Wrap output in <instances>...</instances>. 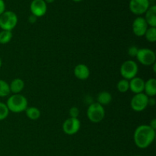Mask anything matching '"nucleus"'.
Segmentation results:
<instances>
[{
	"label": "nucleus",
	"instance_id": "nucleus-1",
	"mask_svg": "<svg viewBox=\"0 0 156 156\" xmlns=\"http://www.w3.org/2000/svg\"><path fill=\"white\" fill-rule=\"evenodd\" d=\"M155 138V130L149 125H140L136 129L133 135L134 143L140 149L149 147Z\"/></svg>",
	"mask_w": 156,
	"mask_h": 156
},
{
	"label": "nucleus",
	"instance_id": "nucleus-2",
	"mask_svg": "<svg viewBox=\"0 0 156 156\" xmlns=\"http://www.w3.org/2000/svg\"><path fill=\"white\" fill-rule=\"evenodd\" d=\"M9 111L13 113H21L27 108V100L24 95L15 94L10 96L6 103Z\"/></svg>",
	"mask_w": 156,
	"mask_h": 156
},
{
	"label": "nucleus",
	"instance_id": "nucleus-3",
	"mask_svg": "<svg viewBox=\"0 0 156 156\" xmlns=\"http://www.w3.org/2000/svg\"><path fill=\"white\" fill-rule=\"evenodd\" d=\"M18 24V16L12 11H5L0 15V28L12 31Z\"/></svg>",
	"mask_w": 156,
	"mask_h": 156
},
{
	"label": "nucleus",
	"instance_id": "nucleus-4",
	"mask_svg": "<svg viewBox=\"0 0 156 156\" xmlns=\"http://www.w3.org/2000/svg\"><path fill=\"white\" fill-rule=\"evenodd\" d=\"M105 116V108L100 104L91 103L87 110V117L88 120L94 123H100Z\"/></svg>",
	"mask_w": 156,
	"mask_h": 156
},
{
	"label": "nucleus",
	"instance_id": "nucleus-5",
	"mask_svg": "<svg viewBox=\"0 0 156 156\" xmlns=\"http://www.w3.org/2000/svg\"><path fill=\"white\" fill-rule=\"evenodd\" d=\"M138 71V65L135 61L133 60L125 61L121 65L120 69V73L122 77L128 81L136 77Z\"/></svg>",
	"mask_w": 156,
	"mask_h": 156
},
{
	"label": "nucleus",
	"instance_id": "nucleus-6",
	"mask_svg": "<svg viewBox=\"0 0 156 156\" xmlns=\"http://www.w3.org/2000/svg\"><path fill=\"white\" fill-rule=\"evenodd\" d=\"M136 58L137 60H138L142 65L146 66H152L153 65L154 63H155V53L153 50H150V49H139L138 53H137Z\"/></svg>",
	"mask_w": 156,
	"mask_h": 156
},
{
	"label": "nucleus",
	"instance_id": "nucleus-7",
	"mask_svg": "<svg viewBox=\"0 0 156 156\" xmlns=\"http://www.w3.org/2000/svg\"><path fill=\"white\" fill-rule=\"evenodd\" d=\"M149 97L145 93L136 94L130 101L131 108L136 112H142L148 106Z\"/></svg>",
	"mask_w": 156,
	"mask_h": 156
},
{
	"label": "nucleus",
	"instance_id": "nucleus-8",
	"mask_svg": "<svg viewBox=\"0 0 156 156\" xmlns=\"http://www.w3.org/2000/svg\"><path fill=\"white\" fill-rule=\"evenodd\" d=\"M129 8L130 12L134 15H143L149 8V0H130Z\"/></svg>",
	"mask_w": 156,
	"mask_h": 156
},
{
	"label": "nucleus",
	"instance_id": "nucleus-9",
	"mask_svg": "<svg viewBox=\"0 0 156 156\" xmlns=\"http://www.w3.org/2000/svg\"><path fill=\"white\" fill-rule=\"evenodd\" d=\"M81 127L80 120L78 118L69 117L62 124V130L66 135L73 136L77 133Z\"/></svg>",
	"mask_w": 156,
	"mask_h": 156
},
{
	"label": "nucleus",
	"instance_id": "nucleus-10",
	"mask_svg": "<svg viewBox=\"0 0 156 156\" xmlns=\"http://www.w3.org/2000/svg\"><path fill=\"white\" fill-rule=\"evenodd\" d=\"M31 15H34L37 18L43 17L47 11V3L44 0H33L30 5Z\"/></svg>",
	"mask_w": 156,
	"mask_h": 156
},
{
	"label": "nucleus",
	"instance_id": "nucleus-11",
	"mask_svg": "<svg viewBox=\"0 0 156 156\" xmlns=\"http://www.w3.org/2000/svg\"><path fill=\"white\" fill-rule=\"evenodd\" d=\"M148 24L143 17H138L133 22V31L137 37H143L148 29Z\"/></svg>",
	"mask_w": 156,
	"mask_h": 156
},
{
	"label": "nucleus",
	"instance_id": "nucleus-12",
	"mask_svg": "<svg viewBox=\"0 0 156 156\" xmlns=\"http://www.w3.org/2000/svg\"><path fill=\"white\" fill-rule=\"evenodd\" d=\"M129 90L134 94L143 93L145 87V81L142 78L135 77L129 82Z\"/></svg>",
	"mask_w": 156,
	"mask_h": 156
},
{
	"label": "nucleus",
	"instance_id": "nucleus-13",
	"mask_svg": "<svg viewBox=\"0 0 156 156\" xmlns=\"http://www.w3.org/2000/svg\"><path fill=\"white\" fill-rule=\"evenodd\" d=\"M74 75L79 80H86L90 76V70L85 64H78L74 69Z\"/></svg>",
	"mask_w": 156,
	"mask_h": 156
},
{
	"label": "nucleus",
	"instance_id": "nucleus-14",
	"mask_svg": "<svg viewBox=\"0 0 156 156\" xmlns=\"http://www.w3.org/2000/svg\"><path fill=\"white\" fill-rule=\"evenodd\" d=\"M145 14L146 16L144 18L148 25L152 27H156V5L149 6Z\"/></svg>",
	"mask_w": 156,
	"mask_h": 156
},
{
	"label": "nucleus",
	"instance_id": "nucleus-15",
	"mask_svg": "<svg viewBox=\"0 0 156 156\" xmlns=\"http://www.w3.org/2000/svg\"><path fill=\"white\" fill-rule=\"evenodd\" d=\"M145 94L148 97L153 98L156 94V80L155 79H149L145 82Z\"/></svg>",
	"mask_w": 156,
	"mask_h": 156
},
{
	"label": "nucleus",
	"instance_id": "nucleus-16",
	"mask_svg": "<svg viewBox=\"0 0 156 156\" xmlns=\"http://www.w3.org/2000/svg\"><path fill=\"white\" fill-rule=\"evenodd\" d=\"M11 92L14 94H19L24 88V82L22 79L17 78L12 81L11 84L9 85Z\"/></svg>",
	"mask_w": 156,
	"mask_h": 156
},
{
	"label": "nucleus",
	"instance_id": "nucleus-17",
	"mask_svg": "<svg viewBox=\"0 0 156 156\" xmlns=\"http://www.w3.org/2000/svg\"><path fill=\"white\" fill-rule=\"evenodd\" d=\"M97 100L98 103L100 104L101 105L104 107L105 105H108L111 103V101H112V95L108 91H101L98 95Z\"/></svg>",
	"mask_w": 156,
	"mask_h": 156
},
{
	"label": "nucleus",
	"instance_id": "nucleus-18",
	"mask_svg": "<svg viewBox=\"0 0 156 156\" xmlns=\"http://www.w3.org/2000/svg\"><path fill=\"white\" fill-rule=\"evenodd\" d=\"M26 116L28 117L29 119L32 120H36L40 118L41 117V111L37 108L35 107H30L27 108L25 111Z\"/></svg>",
	"mask_w": 156,
	"mask_h": 156
},
{
	"label": "nucleus",
	"instance_id": "nucleus-19",
	"mask_svg": "<svg viewBox=\"0 0 156 156\" xmlns=\"http://www.w3.org/2000/svg\"><path fill=\"white\" fill-rule=\"evenodd\" d=\"M10 87L9 84L5 81L0 79V97H7L10 94Z\"/></svg>",
	"mask_w": 156,
	"mask_h": 156
},
{
	"label": "nucleus",
	"instance_id": "nucleus-20",
	"mask_svg": "<svg viewBox=\"0 0 156 156\" xmlns=\"http://www.w3.org/2000/svg\"><path fill=\"white\" fill-rule=\"evenodd\" d=\"M12 31L9 30H2L0 31V44H9L12 39Z\"/></svg>",
	"mask_w": 156,
	"mask_h": 156
},
{
	"label": "nucleus",
	"instance_id": "nucleus-21",
	"mask_svg": "<svg viewBox=\"0 0 156 156\" xmlns=\"http://www.w3.org/2000/svg\"><path fill=\"white\" fill-rule=\"evenodd\" d=\"M144 36L149 42L155 43L156 41V27H148Z\"/></svg>",
	"mask_w": 156,
	"mask_h": 156
},
{
	"label": "nucleus",
	"instance_id": "nucleus-22",
	"mask_svg": "<svg viewBox=\"0 0 156 156\" xmlns=\"http://www.w3.org/2000/svg\"><path fill=\"white\" fill-rule=\"evenodd\" d=\"M117 88L120 92L126 93L128 90H129V81L124 79L120 80L117 85Z\"/></svg>",
	"mask_w": 156,
	"mask_h": 156
},
{
	"label": "nucleus",
	"instance_id": "nucleus-23",
	"mask_svg": "<svg viewBox=\"0 0 156 156\" xmlns=\"http://www.w3.org/2000/svg\"><path fill=\"white\" fill-rule=\"evenodd\" d=\"M9 114V111L8 109L7 106H6V104L0 102V121L7 118Z\"/></svg>",
	"mask_w": 156,
	"mask_h": 156
},
{
	"label": "nucleus",
	"instance_id": "nucleus-24",
	"mask_svg": "<svg viewBox=\"0 0 156 156\" xmlns=\"http://www.w3.org/2000/svg\"><path fill=\"white\" fill-rule=\"evenodd\" d=\"M69 115L70 117H73V118H78L79 115V108L76 107H73L70 108L69 110Z\"/></svg>",
	"mask_w": 156,
	"mask_h": 156
},
{
	"label": "nucleus",
	"instance_id": "nucleus-25",
	"mask_svg": "<svg viewBox=\"0 0 156 156\" xmlns=\"http://www.w3.org/2000/svg\"><path fill=\"white\" fill-rule=\"evenodd\" d=\"M138 50L139 49L136 46H132V47H130L128 49V54L130 56H132V57H136L137 53H138Z\"/></svg>",
	"mask_w": 156,
	"mask_h": 156
},
{
	"label": "nucleus",
	"instance_id": "nucleus-26",
	"mask_svg": "<svg viewBox=\"0 0 156 156\" xmlns=\"http://www.w3.org/2000/svg\"><path fill=\"white\" fill-rule=\"evenodd\" d=\"M5 12V4L4 0H0V15Z\"/></svg>",
	"mask_w": 156,
	"mask_h": 156
},
{
	"label": "nucleus",
	"instance_id": "nucleus-27",
	"mask_svg": "<svg viewBox=\"0 0 156 156\" xmlns=\"http://www.w3.org/2000/svg\"><path fill=\"white\" fill-rule=\"evenodd\" d=\"M37 18L36 16H34V15H30L28 18V21L30 24H34L37 21Z\"/></svg>",
	"mask_w": 156,
	"mask_h": 156
},
{
	"label": "nucleus",
	"instance_id": "nucleus-28",
	"mask_svg": "<svg viewBox=\"0 0 156 156\" xmlns=\"http://www.w3.org/2000/svg\"><path fill=\"white\" fill-rule=\"evenodd\" d=\"M155 100L154 98H149V102H148V105H150V106H154L155 105Z\"/></svg>",
	"mask_w": 156,
	"mask_h": 156
},
{
	"label": "nucleus",
	"instance_id": "nucleus-29",
	"mask_svg": "<svg viewBox=\"0 0 156 156\" xmlns=\"http://www.w3.org/2000/svg\"><path fill=\"white\" fill-rule=\"evenodd\" d=\"M149 126L152 128L153 129H156V119H152V121L150 122V124Z\"/></svg>",
	"mask_w": 156,
	"mask_h": 156
},
{
	"label": "nucleus",
	"instance_id": "nucleus-30",
	"mask_svg": "<svg viewBox=\"0 0 156 156\" xmlns=\"http://www.w3.org/2000/svg\"><path fill=\"white\" fill-rule=\"evenodd\" d=\"M46 3H53L55 0H44Z\"/></svg>",
	"mask_w": 156,
	"mask_h": 156
},
{
	"label": "nucleus",
	"instance_id": "nucleus-31",
	"mask_svg": "<svg viewBox=\"0 0 156 156\" xmlns=\"http://www.w3.org/2000/svg\"><path fill=\"white\" fill-rule=\"evenodd\" d=\"M73 2H82V0H73Z\"/></svg>",
	"mask_w": 156,
	"mask_h": 156
},
{
	"label": "nucleus",
	"instance_id": "nucleus-32",
	"mask_svg": "<svg viewBox=\"0 0 156 156\" xmlns=\"http://www.w3.org/2000/svg\"><path fill=\"white\" fill-rule=\"evenodd\" d=\"M2 59H1V57H0V68H1V66H2Z\"/></svg>",
	"mask_w": 156,
	"mask_h": 156
},
{
	"label": "nucleus",
	"instance_id": "nucleus-33",
	"mask_svg": "<svg viewBox=\"0 0 156 156\" xmlns=\"http://www.w3.org/2000/svg\"><path fill=\"white\" fill-rule=\"evenodd\" d=\"M149 1H155V0H149Z\"/></svg>",
	"mask_w": 156,
	"mask_h": 156
},
{
	"label": "nucleus",
	"instance_id": "nucleus-34",
	"mask_svg": "<svg viewBox=\"0 0 156 156\" xmlns=\"http://www.w3.org/2000/svg\"><path fill=\"white\" fill-rule=\"evenodd\" d=\"M135 156H142V155H135Z\"/></svg>",
	"mask_w": 156,
	"mask_h": 156
}]
</instances>
